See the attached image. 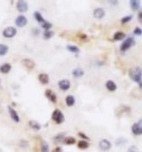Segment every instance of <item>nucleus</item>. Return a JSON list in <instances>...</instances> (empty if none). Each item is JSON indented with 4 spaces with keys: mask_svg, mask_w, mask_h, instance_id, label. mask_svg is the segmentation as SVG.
Listing matches in <instances>:
<instances>
[{
    "mask_svg": "<svg viewBox=\"0 0 142 152\" xmlns=\"http://www.w3.org/2000/svg\"><path fill=\"white\" fill-rule=\"evenodd\" d=\"M142 71H141V67H134L132 68L131 71H130V77L132 78L133 81H135L138 84H139V86H140V89H141V83H142Z\"/></svg>",
    "mask_w": 142,
    "mask_h": 152,
    "instance_id": "f257e3e1",
    "label": "nucleus"
},
{
    "mask_svg": "<svg viewBox=\"0 0 142 152\" xmlns=\"http://www.w3.org/2000/svg\"><path fill=\"white\" fill-rule=\"evenodd\" d=\"M51 118H52L53 122L56 124H58V125H60V124L65 122V116H64V113L59 109H55L53 110L52 115H51Z\"/></svg>",
    "mask_w": 142,
    "mask_h": 152,
    "instance_id": "f03ea898",
    "label": "nucleus"
},
{
    "mask_svg": "<svg viewBox=\"0 0 142 152\" xmlns=\"http://www.w3.org/2000/svg\"><path fill=\"white\" fill-rule=\"evenodd\" d=\"M134 44H135V40H134V38H132V36H130V38H125L124 41H123L122 46H121V51L129 50L130 48H132Z\"/></svg>",
    "mask_w": 142,
    "mask_h": 152,
    "instance_id": "7ed1b4c3",
    "label": "nucleus"
},
{
    "mask_svg": "<svg viewBox=\"0 0 142 152\" xmlns=\"http://www.w3.org/2000/svg\"><path fill=\"white\" fill-rule=\"evenodd\" d=\"M16 34H17V30H16L14 26H8V27H6L5 30L2 31V35H4L5 38H7V39L14 38Z\"/></svg>",
    "mask_w": 142,
    "mask_h": 152,
    "instance_id": "20e7f679",
    "label": "nucleus"
},
{
    "mask_svg": "<svg viewBox=\"0 0 142 152\" xmlns=\"http://www.w3.org/2000/svg\"><path fill=\"white\" fill-rule=\"evenodd\" d=\"M131 131L132 133L135 135V136H141L142 134V123H141V119H140V122L138 123H134L132 125V127H131Z\"/></svg>",
    "mask_w": 142,
    "mask_h": 152,
    "instance_id": "39448f33",
    "label": "nucleus"
},
{
    "mask_svg": "<svg viewBox=\"0 0 142 152\" xmlns=\"http://www.w3.org/2000/svg\"><path fill=\"white\" fill-rule=\"evenodd\" d=\"M16 8H17V10L20 13H25V11H27V9H29V4H27V1L20 0L16 4Z\"/></svg>",
    "mask_w": 142,
    "mask_h": 152,
    "instance_id": "423d86ee",
    "label": "nucleus"
},
{
    "mask_svg": "<svg viewBox=\"0 0 142 152\" xmlns=\"http://www.w3.org/2000/svg\"><path fill=\"white\" fill-rule=\"evenodd\" d=\"M15 23H16V26L24 27V26H26V24H27V18H26V16H24V15H18V16L16 17V20H15Z\"/></svg>",
    "mask_w": 142,
    "mask_h": 152,
    "instance_id": "0eeeda50",
    "label": "nucleus"
},
{
    "mask_svg": "<svg viewBox=\"0 0 142 152\" xmlns=\"http://www.w3.org/2000/svg\"><path fill=\"white\" fill-rule=\"evenodd\" d=\"M99 148H100L101 151H109L110 148H112V143L109 142L108 140H106V139H102L99 142Z\"/></svg>",
    "mask_w": 142,
    "mask_h": 152,
    "instance_id": "6e6552de",
    "label": "nucleus"
},
{
    "mask_svg": "<svg viewBox=\"0 0 142 152\" xmlns=\"http://www.w3.org/2000/svg\"><path fill=\"white\" fill-rule=\"evenodd\" d=\"M58 88L61 91H67V90L71 89V82L68 80H60L58 82Z\"/></svg>",
    "mask_w": 142,
    "mask_h": 152,
    "instance_id": "1a4fd4ad",
    "label": "nucleus"
},
{
    "mask_svg": "<svg viewBox=\"0 0 142 152\" xmlns=\"http://www.w3.org/2000/svg\"><path fill=\"white\" fill-rule=\"evenodd\" d=\"M8 111H9V115H10V118L14 120L15 123H20V116H18V113L16 112V110L13 108V107H8Z\"/></svg>",
    "mask_w": 142,
    "mask_h": 152,
    "instance_id": "9d476101",
    "label": "nucleus"
},
{
    "mask_svg": "<svg viewBox=\"0 0 142 152\" xmlns=\"http://www.w3.org/2000/svg\"><path fill=\"white\" fill-rule=\"evenodd\" d=\"M106 15V11L102 9V8H96V9L93 10V16H94V18H97V20H101L103 18V16Z\"/></svg>",
    "mask_w": 142,
    "mask_h": 152,
    "instance_id": "9b49d317",
    "label": "nucleus"
},
{
    "mask_svg": "<svg viewBox=\"0 0 142 152\" xmlns=\"http://www.w3.org/2000/svg\"><path fill=\"white\" fill-rule=\"evenodd\" d=\"M22 64L29 69V71H31V69H33L34 67H35V62L32 60V59H29V58H25V59H23L22 60Z\"/></svg>",
    "mask_w": 142,
    "mask_h": 152,
    "instance_id": "f8f14e48",
    "label": "nucleus"
},
{
    "mask_svg": "<svg viewBox=\"0 0 142 152\" xmlns=\"http://www.w3.org/2000/svg\"><path fill=\"white\" fill-rule=\"evenodd\" d=\"M38 80L40 81L41 84H48L49 83V81H50V78H49V75L48 74H46V73H41V74H39L38 75Z\"/></svg>",
    "mask_w": 142,
    "mask_h": 152,
    "instance_id": "ddd939ff",
    "label": "nucleus"
},
{
    "mask_svg": "<svg viewBox=\"0 0 142 152\" xmlns=\"http://www.w3.org/2000/svg\"><path fill=\"white\" fill-rule=\"evenodd\" d=\"M106 89L109 92H115L117 90V85L112 80H109V81L106 82Z\"/></svg>",
    "mask_w": 142,
    "mask_h": 152,
    "instance_id": "4468645a",
    "label": "nucleus"
},
{
    "mask_svg": "<svg viewBox=\"0 0 142 152\" xmlns=\"http://www.w3.org/2000/svg\"><path fill=\"white\" fill-rule=\"evenodd\" d=\"M46 97L50 100L52 103H56L57 102V97H56V94H55V92L52 91V90H46Z\"/></svg>",
    "mask_w": 142,
    "mask_h": 152,
    "instance_id": "2eb2a0df",
    "label": "nucleus"
},
{
    "mask_svg": "<svg viewBox=\"0 0 142 152\" xmlns=\"http://www.w3.org/2000/svg\"><path fill=\"white\" fill-rule=\"evenodd\" d=\"M76 145H77V148H79L80 150H86V149L90 148V143H89V141H84V140L79 141V142L76 143Z\"/></svg>",
    "mask_w": 142,
    "mask_h": 152,
    "instance_id": "dca6fc26",
    "label": "nucleus"
},
{
    "mask_svg": "<svg viewBox=\"0 0 142 152\" xmlns=\"http://www.w3.org/2000/svg\"><path fill=\"white\" fill-rule=\"evenodd\" d=\"M29 126H30L31 130H33V131H35V132H38V131L41 130V124L38 123L37 120H30V122H29Z\"/></svg>",
    "mask_w": 142,
    "mask_h": 152,
    "instance_id": "f3484780",
    "label": "nucleus"
},
{
    "mask_svg": "<svg viewBox=\"0 0 142 152\" xmlns=\"http://www.w3.org/2000/svg\"><path fill=\"white\" fill-rule=\"evenodd\" d=\"M75 98H74V95H67L66 98H65V103H66V106L67 107H73L74 104H75Z\"/></svg>",
    "mask_w": 142,
    "mask_h": 152,
    "instance_id": "a211bd4d",
    "label": "nucleus"
},
{
    "mask_svg": "<svg viewBox=\"0 0 142 152\" xmlns=\"http://www.w3.org/2000/svg\"><path fill=\"white\" fill-rule=\"evenodd\" d=\"M11 69V65H10L9 62H5L1 67H0V71L2 73V74H8Z\"/></svg>",
    "mask_w": 142,
    "mask_h": 152,
    "instance_id": "6ab92c4d",
    "label": "nucleus"
},
{
    "mask_svg": "<svg viewBox=\"0 0 142 152\" xmlns=\"http://www.w3.org/2000/svg\"><path fill=\"white\" fill-rule=\"evenodd\" d=\"M63 143H64V144H67V145H73V144L76 143V140H75V137H73V136H65Z\"/></svg>",
    "mask_w": 142,
    "mask_h": 152,
    "instance_id": "aec40b11",
    "label": "nucleus"
},
{
    "mask_svg": "<svg viewBox=\"0 0 142 152\" xmlns=\"http://www.w3.org/2000/svg\"><path fill=\"white\" fill-rule=\"evenodd\" d=\"M65 134L64 133H60V134H58V135H56L55 137H53V142L56 143H58V144H60V143H63V141H64V139H65Z\"/></svg>",
    "mask_w": 142,
    "mask_h": 152,
    "instance_id": "412c9836",
    "label": "nucleus"
},
{
    "mask_svg": "<svg viewBox=\"0 0 142 152\" xmlns=\"http://www.w3.org/2000/svg\"><path fill=\"white\" fill-rule=\"evenodd\" d=\"M125 39V33L124 32H116L115 34H114V40L115 41H122Z\"/></svg>",
    "mask_w": 142,
    "mask_h": 152,
    "instance_id": "4be33fe9",
    "label": "nucleus"
},
{
    "mask_svg": "<svg viewBox=\"0 0 142 152\" xmlns=\"http://www.w3.org/2000/svg\"><path fill=\"white\" fill-rule=\"evenodd\" d=\"M72 74H73L74 77H82L84 75V71H82L81 68H75L74 71H72Z\"/></svg>",
    "mask_w": 142,
    "mask_h": 152,
    "instance_id": "5701e85b",
    "label": "nucleus"
},
{
    "mask_svg": "<svg viewBox=\"0 0 142 152\" xmlns=\"http://www.w3.org/2000/svg\"><path fill=\"white\" fill-rule=\"evenodd\" d=\"M53 35H55V32H53L52 30L44 31V33H43V38H44L46 40H49V39H51Z\"/></svg>",
    "mask_w": 142,
    "mask_h": 152,
    "instance_id": "b1692460",
    "label": "nucleus"
},
{
    "mask_svg": "<svg viewBox=\"0 0 142 152\" xmlns=\"http://www.w3.org/2000/svg\"><path fill=\"white\" fill-rule=\"evenodd\" d=\"M8 52V46L0 43V56H5Z\"/></svg>",
    "mask_w": 142,
    "mask_h": 152,
    "instance_id": "393cba45",
    "label": "nucleus"
},
{
    "mask_svg": "<svg viewBox=\"0 0 142 152\" xmlns=\"http://www.w3.org/2000/svg\"><path fill=\"white\" fill-rule=\"evenodd\" d=\"M130 5H131L133 10H138L140 8V1H138V0H132V1L130 2Z\"/></svg>",
    "mask_w": 142,
    "mask_h": 152,
    "instance_id": "a878e982",
    "label": "nucleus"
},
{
    "mask_svg": "<svg viewBox=\"0 0 142 152\" xmlns=\"http://www.w3.org/2000/svg\"><path fill=\"white\" fill-rule=\"evenodd\" d=\"M34 17H35V20H37V22H39V23H44L46 20H44V18H43V16L41 15L39 11H37V13H34Z\"/></svg>",
    "mask_w": 142,
    "mask_h": 152,
    "instance_id": "bb28decb",
    "label": "nucleus"
},
{
    "mask_svg": "<svg viewBox=\"0 0 142 152\" xmlns=\"http://www.w3.org/2000/svg\"><path fill=\"white\" fill-rule=\"evenodd\" d=\"M66 49L68 51H71V52H73V53H79V52H80V49H79L76 46H71V44H70V46L66 47Z\"/></svg>",
    "mask_w": 142,
    "mask_h": 152,
    "instance_id": "cd10ccee",
    "label": "nucleus"
},
{
    "mask_svg": "<svg viewBox=\"0 0 142 152\" xmlns=\"http://www.w3.org/2000/svg\"><path fill=\"white\" fill-rule=\"evenodd\" d=\"M41 152H49V145L44 141L41 142Z\"/></svg>",
    "mask_w": 142,
    "mask_h": 152,
    "instance_id": "c85d7f7f",
    "label": "nucleus"
},
{
    "mask_svg": "<svg viewBox=\"0 0 142 152\" xmlns=\"http://www.w3.org/2000/svg\"><path fill=\"white\" fill-rule=\"evenodd\" d=\"M41 26H42V29H44V31H49V30H51V27H52V24L46 20L44 23L41 24Z\"/></svg>",
    "mask_w": 142,
    "mask_h": 152,
    "instance_id": "c756f323",
    "label": "nucleus"
},
{
    "mask_svg": "<svg viewBox=\"0 0 142 152\" xmlns=\"http://www.w3.org/2000/svg\"><path fill=\"white\" fill-rule=\"evenodd\" d=\"M127 143V140H125V139H122V137H120V139H117L116 140V145L117 146H120V145H123V144H126Z\"/></svg>",
    "mask_w": 142,
    "mask_h": 152,
    "instance_id": "7c9ffc66",
    "label": "nucleus"
},
{
    "mask_svg": "<svg viewBox=\"0 0 142 152\" xmlns=\"http://www.w3.org/2000/svg\"><path fill=\"white\" fill-rule=\"evenodd\" d=\"M132 18H133V17L131 16V15H130V16H125V17H123L121 22H122V24H125V23H127V22L132 20Z\"/></svg>",
    "mask_w": 142,
    "mask_h": 152,
    "instance_id": "2f4dec72",
    "label": "nucleus"
},
{
    "mask_svg": "<svg viewBox=\"0 0 142 152\" xmlns=\"http://www.w3.org/2000/svg\"><path fill=\"white\" fill-rule=\"evenodd\" d=\"M79 136L81 137L82 140H84V141H89V140H90V137H88V135H85L84 133H82V132L79 133Z\"/></svg>",
    "mask_w": 142,
    "mask_h": 152,
    "instance_id": "473e14b6",
    "label": "nucleus"
},
{
    "mask_svg": "<svg viewBox=\"0 0 142 152\" xmlns=\"http://www.w3.org/2000/svg\"><path fill=\"white\" fill-rule=\"evenodd\" d=\"M127 152H139V150H138V148H136L135 145H132V146H130V148H129Z\"/></svg>",
    "mask_w": 142,
    "mask_h": 152,
    "instance_id": "72a5a7b5",
    "label": "nucleus"
},
{
    "mask_svg": "<svg viewBox=\"0 0 142 152\" xmlns=\"http://www.w3.org/2000/svg\"><path fill=\"white\" fill-rule=\"evenodd\" d=\"M141 34H142V30L140 27H136L134 30V35H141Z\"/></svg>",
    "mask_w": 142,
    "mask_h": 152,
    "instance_id": "f704fd0d",
    "label": "nucleus"
},
{
    "mask_svg": "<svg viewBox=\"0 0 142 152\" xmlns=\"http://www.w3.org/2000/svg\"><path fill=\"white\" fill-rule=\"evenodd\" d=\"M20 146L23 145V148H27V146H29V142H26V141L22 140V141H20Z\"/></svg>",
    "mask_w": 142,
    "mask_h": 152,
    "instance_id": "c9c22d12",
    "label": "nucleus"
},
{
    "mask_svg": "<svg viewBox=\"0 0 142 152\" xmlns=\"http://www.w3.org/2000/svg\"><path fill=\"white\" fill-rule=\"evenodd\" d=\"M51 152H63V148L61 146H56Z\"/></svg>",
    "mask_w": 142,
    "mask_h": 152,
    "instance_id": "e433bc0d",
    "label": "nucleus"
},
{
    "mask_svg": "<svg viewBox=\"0 0 142 152\" xmlns=\"http://www.w3.org/2000/svg\"><path fill=\"white\" fill-rule=\"evenodd\" d=\"M139 20H140V23H141V20H142V13L141 11L139 13Z\"/></svg>",
    "mask_w": 142,
    "mask_h": 152,
    "instance_id": "4c0bfd02",
    "label": "nucleus"
}]
</instances>
